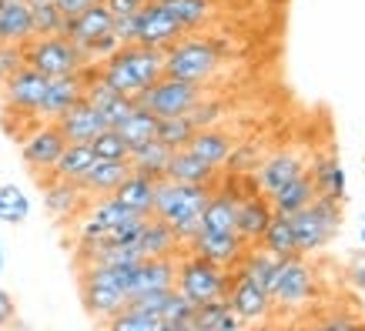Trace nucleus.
<instances>
[{"instance_id": "nucleus-36", "label": "nucleus", "mask_w": 365, "mask_h": 331, "mask_svg": "<svg viewBox=\"0 0 365 331\" xmlns=\"http://www.w3.org/2000/svg\"><path fill=\"white\" fill-rule=\"evenodd\" d=\"M118 131H121V137L131 144V147H138V144H144V141H155L158 114H151L144 104H134L131 114L118 124Z\"/></svg>"}, {"instance_id": "nucleus-48", "label": "nucleus", "mask_w": 365, "mask_h": 331, "mask_svg": "<svg viewBox=\"0 0 365 331\" xmlns=\"http://www.w3.org/2000/svg\"><path fill=\"white\" fill-rule=\"evenodd\" d=\"M114 37L121 44H134V14L131 17H114Z\"/></svg>"}, {"instance_id": "nucleus-37", "label": "nucleus", "mask_w": 365, "mask_h": 331, "mask_svg": "<svg viewBox=\"0 0 365 331\" xmlns=\"http://www.w3.org/2000/svg\"><path fill=\"white\" fill-rule=\"evenodd\" d=\"M31 218V198L21 184H0V221L4 224H24Z\"/></svg>"}, {"instance_id": "nucleus-4", "label": "nucleus", "mask_w": 365, "mask_h": 331, "mask_svg": "<svg viewBox=\"0 0 365 331\" xmlns=\"http://www.w3.org/2000/svg\"><path fill=\"white\" fill-rule=\"evenodd\" d=\"M222 67V47L208 37H178L171 47H165V74L181 78L191 84H208Z\"/></svg>"}, {"instance_id": "nucleus-41", "label": "nucleus", "mask_w": 365, "mask_h": 331, "mask_svg": "<svg viewBox=\"0 0 365 331\" xmlns=\"http://www.w3.org/2000/svg\"><path fill=\"white\" fill-rule=\"evenodd\" d=\"M91 147H94V157H104V161H128V154H131V144L124 141L118 127L98 131L94 141H91Z\"/></svg>"}, {"instance_id": "nucleus-21", "label": "nucleus", "mask_w": 365, "mask_h": 331, "mask_svg": "<svg viewBox=\"0 0 365 331\" xmlns=\"http://www.w3.org/2000/svg\"><path fill=\"white\" fill-rule=\"evenodd\" d=\"M275 208H272V201L268 194L262 198V191H255L248 198L238 201V211H235V231L242 234L248 244H258L262 241V234H265L268 221H272Z\"/></svg>"}, {"instance_id": "nucleus-22", "label": "nucleus", "mask_w": 365, "mask_h": 331, "mask_svg": "<svg viewBox=\"0 0 365 331\" xmlns=\"http://www.w3.org/2000/svg\"><path fill=\"white\" fill-rule=\"evenodd\" d=\"M218 167H211L208 161H201L195 151H188V147H178V151H171V161H168L165 167V177L168 181H185V184H218Z\"/></svg>"}, {"instance_id": "nucleus-47", "label": "nucleus", "mask_w": 365, "mask_h": 331, "mask_svg": "<svg viewBox=\"0 0 365 331\" xmlns=\"http://www.w3.org/2000/svg\"><path fill=\"white\" fill-rule=\"evenodd\" d=\"M94 4H101V0H57V11L64 14V21H71V17L84 14L88 7H94Z\"/></svg>"}, {"instance_id": "nucleus-19", "label": "nucleus", "mask_w": 365, "mask_h": 331, "mask_svg": "<svg viewBox=\"0 0 365 331\" xmlns=\"http://www.w3.org/2000/svg\"><path fill=\"white\" fill-rule=\"evenodd\" d=\"M84 70H88V67H84ZM84 70H81V74H64V78L47 80L44 100H41V110H37L41 121H57L67 107H74V104L84 98Z\"/></svg>"}, {"instance_id": "nucleus-39", "label": "nucleus", "mask_w": 365, "mask_h": 331, "mask_svg": "<svg viewBox=\"0 0 365 331\" xmlns=\"http://www.w3.org/2000/svg\"><path fill=\"white\" fill-rule=\"evenodd\" d=\"M108 328H114V331H165V321H161V315H151V311H144V308L124 305V308L108 321Z\"/></svg>"}, {"instance_id": "nucleus-14", "label": "nucleus", "mask_w": 365, "mask_h": 331, "mask_svg": "<svg viewBox=\"0 0 365 331\" xmlns=\"http://www.w3.org/2000/svg\"><path fill=\"white\" fill-rule=\"evenodd\" d=\"M188 251L201 254V258H208V261H215V265H222V268H238V261L248 251V241L238 231H205L201 228L191 238Z\"/></svg>"}, {"instance_id": "nucleus-46", "label": "nucleus", "mask_w": 365, "mask_h": 331, "mask_svg": "<svg viewBox=\"0 0 365 331\" xmlns=\"http://www.w3.org/2000/svg\"><path fill=\"white\" fill-rule=\"evenodd\" d=\"M14 318H17V305H14V295L7 291V288H0V328L14 325Z\"/></svg>"}, {"instance_id": "nucleus-31", "label": "nucleus", "mask_w": 365, "mask_h": 331, "mask_svg": "<svg viewBox=\"0 0 365 331\" xmlns=\"http://www.w3.org/2000/svg\"><path fill=\"white\" fill-rule=\"evenodd\" d=\"M128 161H131V171H141V174L161 181L168 161H171V147H165L161 141H144L138 147H131Z\"/></svg>"}, {"instance_id": "nucleus-23", "label": "nucleus", "mask_w": 365, "mask_h": 331, "mask_svg": "<svg viewBox=\"0 0 365 331\" xmlns=\"http://www.w3.org/2000/svg\"><path fill=\"white\" fill-rule=\"evenodd\" d=\"M155 194H158V181L141 174V171H131V174L111 191L114 201H121L131 214H144V218L155 211Z\"/></svg>"}, {"instance_id": "nucleus-43", "label": "nucleus", "mask_w": 365, "mask_h": 331, "mask_svg": "<svg viewBox=\"0 0 365 331\" xmlns=\"http://www.w3.org/2000/svg\"><path fill=\"white\" fill-rule=\"evenodd\" d=\"M24 67V47L17 44H0V84L11 78L14 70Z\"/></svg>"}, {"instance_id": "nucleus-44", "label": "nucleus", "mask_w": 365, "mask_h": 331, "mask_svg": "<svg viewBox=\"0 0 365 331\" xmlns=\"http://www.w3.org/2000/svg\"><path fill=\"white\" fill-rule=\"evenodd\" d=\"M349 281L359 295H365V251H355L349 258Z\"/></svg>"}, {"instance_id": "nucleus-6", "label": "nucleus", "mask_w": 365, "mask_h": 331, "mask_svg": "<svg viewBox=\"0 0 365 331\" xmlns=\"http://www.w3.org/2000/svg\"><path fill=\"white\" fill-rule=\"evenodd\" d=\"M232 275L235 268H222L201 258V254H185L178 258V275H175V288L185 295L188 301L201 305V301H211V298H225L228 295V285H232Z\"/></svg>"}, {"instance_id": "nucleus-25", "label": "nucleus", "mask_w": 365, "mask_h": 331, "mask_svg": "<svg viewBox=\"0 0 365 331\" xmlns=\"http://www.w3.org/2000/svg\"><path fill=\"white\" fill-rule=\"evenodd\" d=\"M235 147V137L228 131H222L218 124L215 127H201V131L191 134L188 141V151H195V154L201 157V161H208L211 167H225V161H228V154H232Z\"/></svg>"}, {"instance_id": "nucleus-15", "label": "nucleus", "mask_w": 365, "mask_h": 331, "mask_svg": "<svg viewBox=\"0 0 365 331\" xmlns=\"http://www.w3.org/2000/svg\"><path fill=\"white\" fill-rule=\"evenodd\" d=\"M44 208L54 221H74L81 211L88 208V191L78 181H64V177H44Z\"/></svg>"}, {"instance_id": "nucleus-50", "label": "nucleus", "mask_w": 365, "mask_h": 331, "mask_svg": "<svg viewBox=\"0 0 365 331\" xmlns=\"http://www.w3.org/2000/svg\"><path fill=\"white\" fill-rule=\"evenodd\" d=\"M4 265H7V251H4V241H0V271H4Z\"/></svg>"}, {"instance_id": "nucleus-33", "label": "nucleus", "mask_w": 365, "mask_h": 331, "mask_svg": "<svg viewBox=\"0 0 365 331\" xmlns=\"http://www.w3.org/2000/svg\"><path fill=\"white\" fill-rule=\"evenodd\" d=\"M309 174H312V181H315V191H319V194L335 198V201L345 198V171H342V164H339V157L335 154L319 157Z\"/></svg>"}, {"instance_id": "nucleus-18", "label": "nucleus", "mask_w": 365, "mask_h": 331, "mask_svg": "<svg viewBox=\"0 0 365 331\" xmlns=\"http://www.w3.org/2000/svg\"><path fill=\"white\" fill-rule=\"evenodd\" d=\"M252 174H255V184H258L262 194H275L292 177L305 174V157L295 154V151H275L272 157L258 161V167H255Z\"/></svg>"}, {"instance_id": "nucleus-30", "label": "nucleus", "mask_w": 365, "mask_h": 331, "mask_svg": "<svg viewBox=\"0 0 365 331\" xmlns=\"http://www.w3.org/2000/svg\"><path fill=\"white\" fill-rule=\"evenodd\" d=\"M235 211L238 201L222 188H211V198L201 211V228L205 231H235Z\"/></svg>"}, {"instance_id": "nucleus-38", "label": "nucleus", "mask_w": 365, "mask_h": 331, "mask_svg": "<svg viewBox=\"0 0 365 331\" xmlns=\"http://www.w3.org/2000/svg\"><path fill=\"white\" fill-rule=\"evenodd\" d=\"M34 21V37H51L64 33V14L57 11V0H27Z\"/></svg>"}, {"instance_id": "nucleus-53", "label": "nucleus", "mask_w": 365, "mask_h": 331, "mask_svg": "<svg viewBox=\"0 0 365 331\" xmlns=\"http://www.w3.org/2000/svg\"><path fill=\"white\" fill-rule=\"evenodd\" d=\"M0 4H4V0H0Z\"/></svg>"}, {"instance_id": "nucleus-26", "label": "nucleus", "mask_w": 365, "mask_h": 331, "mask_svg": "<svg viewBox=\"0 0 365 331\" xmlns=\"http://www.w3.org/2000/svg\"><path fill=\"white\" fill-rule=\"evenodd\" d=\"M128 174H131V161H104V157H98V161L91 164L88 174L81 177V188L88 191L91 198H104V194H111Z\"/></svg>"}, {"instance_id": "nucleus-11", "label": "nucleus", "mask_w": 365, "mask_h": 331, "mask_svg": "<svg viewBox=\"0 0 365 331\" xmlns=\"http://www.w3.org/2000/svg\"><path fill=\"white\" fill-rule=\"evenodd\" d=\"M47 80L41 70L24 64L21 70H14L11 78L0 84V98H4V107L7 114H17V117H37L41 110V100H44V90H47Z\"/></svg>"}, {"instance_id": "nucleus-3", "label": "nucleus", "mask_w": 365, "mask_h": 331, "mask_svg": "<svg viewBox=\"0 0 365 331\" xmlns=\"http://www.w3.org/2000/svg\"><path fill=\"white\" fill-rule=\"evenodd\" d=\"M131 275H134V265H124V268L84 265V271H81V301H84V311L91 318L108 325L128 305Z\"/></svg>"}, {"instance_id": "nucleus-42", "label": "nucleus", "mask_w": 365, "mask_h": 331, "mask_svg": "<svg viewBox=\"0 0 365 331\" xmlns=\"http://www.w3.org/2000/svg\"><path fill=\"white\" fill-rule=\"evenodd\" d=\"M185 117L195 124V131H201V127H215V124H222V117H225V104L201 94V100L185 114Z\"/></svg>"}, {"instance_id": "nucleus-1", "label": "nucleus", "mask_w": 365, "mask_h": 331, "mask_svg": "<svg viewBox=\"0 0 365 331\" xmlns=\"http://www.w3.org/2000/svg\"><path fill=\"white\" fill-rule=\"evenodd\" d=\"M211 198V184H185V181H158L155 194V218H161L175 231L178 244L188 248L191 238L201 231V211Z\"/></svg>"}, {"instance_id": "nucleus-7", "label": "nucleus", "mask_w": 365, "mask_h": 331, "mask_svg": "<svg viewBox=\"0 0 365 331\" xmlns=\"http://www.w3.org/2000/svg\"><path fill=\"white\" fill-rule=\"evenodd\" d=\"M292 218V231H295V244H299V254L319 251L339 234V224H342V211H339V201L325 198V194H315L312 204H305L302 211L288 214Z\"/></svg>"}, {"instance_id": "nucleus-28", "label": "nucleus", "mask_w": 365, "mask_h": 331, "mask_svg": "<svg viewBox=\"0 0 365 331\" xmlns=\"http://www.w3.org/2000/svg\"><path fill=\"white\" fill-rule=\"evenodd\" d=\"M315 194H319V191H315V181H312V174L305 171V174L292 177L288 184H282L275 194H268V201H272V208H275L278 214H295V211H302L305 204H312Z\"/></svg>"}, {"instance_id": "nucleus-13", "label": "nucleus", "mask_w": 365, "mask_h": 331, "mask_svg": "<svg viewBox=\"0 0 365 331\" xmlns=\"http://www.w3.org/2000/svg\"><path fill=\"white\" fill-rule=\"evenodd\" d=\"M228 305L232 311L242 318V325H258V321H265L272 315V295H268L265 288L252 281L248 275L242 271H235L232 275V285H228Z\"/></svg>"}, {"instance_id": "nucleus-2", "label": "nucleus", "mask_w": 365, "mask_h": 331, "mask_svg": "<svg viewBox=\"0 0 365 331\" xmlns=\"http://www.w3.org/2000/svg\"><path fill=\"white\" fill-rule=\"evenodd\" d=\"M98 74L114 90L128 98H138L144 88H151L165 74V51L144 44H121L114 54H108L98 64Z\"/></svg>"}, {"instance_id": "nucleus-29", "label": "nucleus", "mask_w": 365, "mask_h": 331, "mask_svg": "<svg viewBox=\"0 0 365 331\" xmlns=\"http://www.w3.org/2000/svg\"><path fill=\"white\" fill-rule=\"evenodd\" d=\"M242 328V318L232 311L228 295L195 305V331H235Z\"/></svg>"}, {"instance_id": "nucleus-51", "label": "nucleus", "mask_w": 365, "mask_h": 331, "mask_svg": "<svg viewBox=\"0 0 365 331\" xmlns=\"http://www.w3.org/2000/svg\"><path fill=\"white\" fill-rule=\"evenodd\" d=\"M362 244H365V221H362Z\"/></svg>"}, {"instance_id": "nucleus-20", "label": "nucleus", "mask_w": 365, "mask_h": 331, "mask_svg": "<svg viewBox=\"0 0 365 331\" xmlns=\"http://www.w3.org/2000/svg\"><path fill=\"white\" fill-rule=\"evenodd\" d=\"M57 127H61V134L67 137V144H91L94 134L104 131L108 124H104L98 107H91L88 100L81 98L74 107H67L64 114L57 117Z\"/></svg>"}, {"instance_id": "nucleus-10", "label": "nucleus", "mask_w": 365, "mask_h": 331, "mask_svg": "<svg viewBox=\"0 0 365 331\" xmlns=\"http://www.w3.org/2000/svg\"><path fill=\"white\" fill-rule=\"evenodd\" d=\"M312 298H315V271L302 261V254L282 258V271H278V281L272 288V305L295 311L305 308Z\"/></svg>"}, {"instance_id": "nucleus-5", "label": "nucleus", "mask_w": 365, "mask_h": 331, "mask_svg": "<svg viewBox=\"0 0 365 331\" xmlns=\"http://www.w3.org/2000/svg\"><path fill=\"white\" fill-rule=\"evenodd\" d=\"M24 64L41 70L44 78H64V74H81L91 67L84 47H78L64 33H51V37H34L31 44H24Z\"/></svg>"}, {"instance_id": "nucleus-32", "label": "nucleus", "mask_w": 365, "mask_h": 331, "mask_svg": "<svg viewBox=\"0 0 365 331\" xmlns=\"http://www.w3.org/2000/svg\"><path fill=\"white\" fill-rule=\"evenodd\" d=\"M258 244H262L265 251H272L275 258H292V254H299L295 231H292V218H288V214H278V211H275Z\"/></svg>"}, {"instance_id": "nucleus-45", "label": "nucleus", "mask_w": 365, "mask_h": 331, "mask_svg": "<svg viewBox=\"0 0 365 331\" xmlns=\"http://www.w3.org/2000/svg\"><path fill=\"white\" fill-rule=\"evenodd\" d=\"M148 4V0H104V7L114 14V17H131Z\"/></svg>"}, {"instance_id": "nucleus-16", "label": "nucleus", "mask_w": 365, "mask_h": 331, "mask_svg": "<svg viewBox=\"0 0 365 331\" xmlns=\"http://www.w3.org/2000/svg\"><path fill=\"white\" fill-rule=\"evenodd\" d=\"M178 275V254H161V258H141L134 265L131 288H128V301L134 295H148V291H168L175 288Z\"/></svg>"}, {"instance_id": "nucleus-12", "label": "nucleus", "mask_w": 365, "mask_h": 331, "mask_svg": "<svg viewBox=\"0 0 365 331\" xmlns=\"http://www.w3.org/2000/svg\"><path fill=\"white\" fill-rule=\"evenodd\" d=\"M181 33H185V27L175 21V14L168 11L161 0H148L141 11L134 14V44L165 51V47L175 44Z\"/></svg>"}, {"instance_id": "nucleus-8", "label": "nucleus", "mask_w": 365, "mask_h": 331, "mask_svg": "<svg viewBox=\"0 0 365 331\" xmlns=\"http://www.w3.org/2000/svg\"><path fill=\"white\" fill-rule=\"evenodd\" d=\"M201 100V84H191V80H181V78H161L151 84V88H144L138 94V104L158 114V117H178V114H188L195 104Z\"/></svg>"}, {"instance_id": "nucleus-52", "label": "nucleus", "mask_w": 365, "mask_h": 331, "mask_svg": "<svg viewBox=\"0 0 365 331\" xmlns=\"http://www.w3.org/2000/svg\"><path fill=\"white\" fill-rule=\"evenodd\" d=\"M362 311H365V295H362Z\"/></svg>"}, {"instance_id": "nucleus-24", "label": "nucleus", "mask_w": 365, "mask_h": 331, "mask_svg": "<svg viewBox=\"0 0 365 331\" xmlns=\"http://www.w3.org/2000/svg\"><path fill=\"white\" fill-rule=\"evenodd\" d=\"M34 41V21L27 0H4L0 4V44H31Z\"/></svg>"}, {"instance_id": "nucleus-9", "label": "nucleus", "mask_w": 365, "mask_h": 331, "mask_svg": "<svg viewBox=\"0 0 365 331\" xmlns=\"http://www.w3.org/2000/svg\"><path fill=\"white\" fill-rule=\"evenodd\" d=\"M64 147H67V137L61 134L57 121L34 124V131H27L21 137V157H24V164L34 171L37 181L54 174V164H57V157L64 154Z\"/></svg>"}, {"instance_id": "nucleus-17", "label": "nucleus", "mask_w": 365, "mask_h": 331, "mask_svg": "<svg viewBox=\"0 0 365 331\" xmlns=\"http://www.w3.org/2000/svg\"><path fill=\"white\" fill-rule=\"evenodd\" d=\"M108 33H114V14L104 7V0L94 4V7H88L84 14H78V17L64 21V37H71L78 47H84V54L98 44L101 37H108Z\"/></svg>"}, {"instance_id": "nucleus-34", "label": "nucleus", "mask_w": 365, "mask_h": 331, "mask_svg": "<svg viewBox=\"0 0 365 331\" xmlns=\"http://www.w3.org/2000/svg\"><path fill=\"white\" fill-rule=\"evenodd\" d=\"M94 161H98V157H94V147H91V144H67L64 154L57 157L54 174L51 177H64V181H78L81 184V177L88 174Z\"/></svg>"}, {"instance_id": "nucleus-27", "label": "nucleus", "mask_w": 365, "mask_h": 331, "mask_svg": "<svg viewBox=\"0 0 365 331\" xmlns=\"http://www.w3.org/2000/svg\"><path fill=\"white\" fill-rule=\"evenodd\" d=\"M134 244H138L141 258H161V254H178L181 251L175 231H171L161 218H155V214H148V221H144V228H141V234H138V241Z\"/></svg>"}, {"instance_id": "nucleus-40", "label": "nucleus", "mask_w": 365, "mask_h": 331, "mask_svg": "<svg viewBox=\"0 0 365 331\" xmlns=\"http://www.w3.org/2000/svg\"><path fill=\"white\" fill-rule=\"evenodd\" d=\"M191 134H195V124L178 114V117H158V131H155V141H161L165 147L178 151V147H188Z\"/></svg>"}, {"instance_id": "nucleus-35", "label": "nucleus", "mask_w": 365, "mask_h": 331, "mask_svg": "<svg viewBox=\"0 0 365 331\" xmlns=\"http://www.w3.org/2000/svg\"><path fill=\"white\" fill-rule=\"evenodd\" d=\"M161 4L175 14V21L185 27V33L201 31L215 17V0H161Z\"/></svg>"}, {"instance_id": "nucleus-49", "label": "nucleus", "mask_w": 365, "mask_h": 331, "mask_svg": "<svg viewBox=\"0 0 365 331\" xmlns=\"http://www.w3.org/2000/svg\"><path fill=\"white\" fill-rule=\"evenodd\" d=\"M325 325H329V328H352V325H359V321L355 318H329Z\"/></svg>"}]
</instances>
